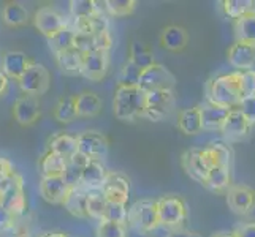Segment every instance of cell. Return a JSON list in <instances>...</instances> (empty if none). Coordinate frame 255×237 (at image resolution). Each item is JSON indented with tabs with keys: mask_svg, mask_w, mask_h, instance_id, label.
<instances>
[{
	"mask_svg": "<svg viewBox=\"0 0 255 237\" xmlns=\"http://www.w3.org/2000/svg\"><path fill=\"white\" fill-rule=\"evenodd\" d=\"M146 93L138 87H118L113 98V112L119 120L131 122L144 117Z\"/></svg>",
	"mask_w": 255,
	"mask_h": 237,
	"instance_id": "cell-2",
	"label": "cell"
},
{
	"mask_svg": "<svg viewBox=\"0 0 255 237\" xmlns=\"http://www.w3.org/2000/svg\"><path fill=\"white\" fill-rule=\"evenodd\" d=\"M40 237H68V236L60 231H49V233H43Z\"/></svg>",
	"mask_w": 255,
	"mask_h": 237,
	"instance_id": "cell-53",
	"label": "cell"
},
{
	"mask_svg": "<svg viewBox=\"0 0 255 237\" xmlns=\"http://www.w3.org/2000/svg\"><path fill=\"white\" fill-rule=\"evenodd\" d=\"M57 68L60 73L65 76H78L81 72V62H83V52L76 48L67 49L64 52H59L54 56Z\"/></svg>",
	"mask_w": 255,
	"mask_h": 237,
	"instance_id": "cell-26",
	"label": "cell"
},
{
	"mask_svg": "<svg viewBox=\"0 0 255 237\" xmlns=\"http://www.w3.org/2000/svg\"><path fill=\"white\" fill-rule=\"evenodd\" d=\"M81 172L83 169L75 166L73 163L67 161V166H65V171H64V175L62 177L65 179V182L68 183L72 188H76L81 185Z\"/></svg>",
	"mask_w": 255,
	"mask_h": 237,
	"instance_id": "cell-46",
	"label": "cell"
},
{
	"mask_svg": "<svg viewBox=\"0 0 255 237\" xmlns=\"http://www.w3.org/2000/svg\"><path fill=\"white\" fill-rule=\"evenodd\" d=\"M97 237H127V225L100 220L97 225Z\"/></svg>",
	"mask_w": 255,
	"mask_h": 237,
	"instance_id": "cell-42",
	"label": "cell"
},
{
	"mask_svg": "<svg viewBox=\"0 0 255 237\" xmlns=\"http://www.w3.org/2000/svg\"><path fill=\"white\" fill-rule=\"evenodd\" d=\"M128 60H131L139 70H146L149 67H152L155 64V59H154V54L152 51H147L144 54H139V56H133V57H128Z\"/></svg>",
	"mask_w": 255,
	"mask_h": 237,
	"instance_id": "cell-48",
	"label": "cell"
},
{
	"mask_svg": "<svg viewBox=\"0 0 255 237\" xmlns=\"http://www.w3.org/2000/svg\"><path fill=\"white\" fill-rule=\"evenodd\" d=\"M187 236V231H182V230H174L168 237H186Z\"/></svg>",
	"mask_w": 255,
	"mask_h": 237,
	"instance_id": "cell-54",
	"label": "cell"
},
{
	"mask_svg": "<svg viewBox=\"0 0 255 237\" xmlns=\"http://www.w3.org/2000/svg\"><path fill=\"white\" fill-rule=\"evenodd\" d=\"M29 10L21 2H10L2 10V21L8 27H22L29 22Z\"/></svg>",
	"mask_w": 255,
	"mask_h": 237,
	"instance_id": "cell-32",
	"label": "cell"
},
{
	"mask_svg": "<svg viewBox=\"0 0 255 237\" xmlns=\"http://www.w3.org/2000/svg\"><path fill=\"white\" fill-rule=\"evenodd\" d=\"M103 220H110V222L127 225V204L108 203L107 204V210H105V218H103Z\"/></svg>",
	"mask_w": 255,
	"mask_h": 237,
	"instance_id": "cell-43",
	"label": "cell"
},
{
	"mask_svg": "<svg viewBox=\"0 0 255 237\" xmlns=\"http://www.w3.org/2000/svg\"><path fill=\"white\" fill-rule=\"evenodd\" d=\"M48 151L65 158V160L68 161L70 158L78 152L76 136L67 135V133H57L54 136H51V139L48 141Z\"/></svg>",
	"mask_w": 255,
	"mask_h": 237,
	"instance_id": "cell-31",
	"label": "cell"
},
{
	"mask_svg": "<svg viewBox=\"0 0 255 237\" xmlns=\"http://www.w3.org/2000/svg\"><path fill=\"white\" fill-rule=\"evenodd\" d=\"M49 49L54 52V56L59 52H64L67 49L75 48V30L72 25H67L64 30H60L57 35L48 40Z\"/></svg>",
	"mask_w": 255,
	"mask_h": 237,
	"instance_id": "cell-39",
	"label": "cell"
},
{
	"mask_svg": "<svg viewBox=\"0 0 255 237\" xmlns=\"http://www.w3.org/2000/svg\"><path fill=\"white\" fill-rule=\"evenodd\" d=\"M17 84H19L22 93L40 98L41 95H45L48 92L51 85L49 70L45 65L32 60L27 70H25L24 75L21 76V79L17 81Z\"/></svg>",
	"mask_w": 255,
	"mask_h": 237,
	"instance_id": "cell-6",
	"label": "cell"
},
{
	"mask_svg": "<svg viewBox=\"0 0 255 237\" xmlns=\"http://www.w3.org/2000/svg\"><path fill=\"white\" fill-rule=\"evenodd\" d=\"M141 70H139L131 60H126L121 67L119 78H118V87H138L139 78H141Z\"/></svg>",
	"mask_w": 255,
	"mask_h": 237,
	"instance_id": "cell-40",
	"label": "cell"
},
{
	"mask_svg": "<svg viewBox=\"0 0 255 237\" xmlns=\"http://www.w3.org/2000/svg\"><path fill=\"white\" fill-rule=\"evenodd\" d=\"M0 206L11 212L14 217L21 215L25 210L27 201L24 195V180L17 172L3 185H0Z\"/></svg>",
	"mask_w": 255,
	"mask_h": 237,
	"instance_id": "cell-7",
	"label": "cell"
},
{
	"mask_svg": "<svg viewBox=\"0 0 255 237\" xmlns=\"http://www.w3.org/2000/svg\"><path fill=\"white\" fill-rule=\"evenodd\" d=\"M16 174L13 163L5 157H0V185H3L6 180H10Z\"/></svg>",
	"mask_w": 255,
	"mask_h": 237,
	"instance_id": "cell-47",
	"label": "cell"
},
{
	"mask_svg": "<svg viewBox=\"0 0 255 237\" xmlns=\"http://www.w3.org/2000/svg\"><path fill=\"white\" fill-rule=\"evenodd\" d=\"M97 10L100 14L113 16V17H126L130 16L136 10L138 2L136 0H103V2H97Z\"/></svg>",
	"mask_w": 255,
	"mask_h": 237,
	"instance_id": "cell-29",
	"label": "cell"
},
{
	"mask_svg": "<svg viewBox=\"0 0 255 237\" xmlns=\"http://www.w3.org/2000/svg\"><path fill=\"white\" fill-rule=\"evenodd\" d=\"M157 212H159L160 226L168 228V230H181L186 223L189 210L184 198L178 195H166L155 201Z\"/></svg>",
	"mask_w": 255,
	"mask_h": 237,
	"instance_id": "cell-4",
	"label": "cell"
},
{
	"mask_svg": "<svg viewBox=\"0 0 255 237\" xmlns=\"http://www.w3.org/2000/svg\"><path fill=\"white\" fill-rule=\"evenodd\" d=\"M87 191L83 187H76L70 191V195L67 196L65 203H64V207L68 210L70 214L73 217H78V218H89L87 215Z\"/></svg>",
	"mask_w": 255,
	"mask_h": 237,
	"instance_id": "cell-34",
	"label": "cell"
},
{
	"mask_svg": "<svg viewBox=\"0 0 255 237\" xmlns=\"http://www.w3.org/2000/svg\"><path fill=\"white\" fill-rule=\"evenodd\" d=\"M176 78L168 68L162 64H154L143 70L141 78H139L138 89H141L144 93L155 92V90H174Z\"/></svg>",
	"mask_w": 255,
	"mask_h": 237,
	"instance_id": "cell-8",
	"label": "cell"
},
{
	"mask_svg": "<svg viewBox=\"0 0 255 237\" xmlns=\"http://www.w3.org/2000/svg\"><path fill=\"white\" fill-rule=\"evenodd\" d=\"M8 79L3 73H2V70H0V96H2L5 92H6V89H8Z\"/></svg>",
	"mask_w": 255,
	"mask_h": 237,
	"instance_id": "cell-52",
	"label": "cell"
},
{
	"mask_svg": "<svg viewBox=\"0 0 255 237\" xmlns=\"http://www.w3.org/2000/svg\"><path fill=\"white\" fill-rule=\"evenodd\" d=\"M178 127L184 135L192 136L198 135L203 131V124H201V106H193L182 109L178 114Z\"/></svg>",
	"mask_w": 255,
	"mask_h": 237,
	"instance_id": "cell-27",
	"label": "cell"
},
{
	"mask_svg": "<svg viewBox=\"0 0 255 237\" xmlns=\"http://www.w3.org/2000/svg\"><path fill=\"white\" fill-rule=\"evenodd\" d=\"M205 161L208 168H214V166H224V168L232 169L233 163V151L227 143L222 141H213L208 147L203 149Z\"/></svg>",
	"mask_w": 255,
	"mask_h": 237,
	"instance_id": "cell-20",
	"label": "cell"
},
{
	"mask_svg": "<svg viewBox=\"0 0 255 237\" xmlns=\"http://www.w3.org/2000/svg\"><path fill=\"white\" fill-rule=\"evenodd\" d=\"M41 116L40 98L32 95H19L13 103V117L19 125L29 127L33 125Z\"/></svg>",
	"mask_w": 255,
	"mask_h": 237,
	"instance_id": "cell-13",
	"label": "cell"
},
{
	"mask_svg": "<svg viewBox=\"0 0 255 237\" xmlns=\"http://www.w3.org/2000/svg\"><path fill=\"white\" fill-rule=\"evenodd\" d=\"M235 35L236 41L255 45V13L243 16L235 21Z\"/></svg>",
	"mask_w": 255,
	"mask_h": 237,
	"instance_id": "cell-35",
	"label": "cell"
},
{
	"mask_svg": "<svg viewBox=\"0 0 255 237\" xmlns=\"http://www.w3.org/2000/svg\"><path fill=\"white\" fill-rule=\"evenodd\" d=\"M73 188L65 182L62 175L59 177H41L38 183V191L40 196L49 204L56 206H64L67 196L70 195V191Z\"/></svg>",
	"mask_w": 255,
	"mask_h": 237,
	"instance_id": "cell-14",
	"label": "cell"
},
{
	"mask_svg": "<svg viewBox=\"0 0 255 237\" xmlns=\"http://www.w3.org/2000/svg\"><path fill=\"white\" fill-rule=\"evenodd\" d=\"M186 237H203L200 233H193V231H187V236Z\"/></svg>",
	"mask_w": 255,
	"mask_h": 237,
	"instance_id": "cell-56",
	"label": "cell"
},
{
	"mask_svg": "<svg viewBox=\"0 0 255 237\" xmlns=\"http://www.w3.org/2000/svg\"><path fill=\"white\" fill-rule=\"evenodd\" d=\"M176 111L174 90H155L146 93L144 119L151 122L168 120Z\"/></svg>",
	"mask_w": 255,
	"mask_h": 237,
	"instance_id": "cell-5",
	"label": "cell"
},
{
	"mask_svg": "<svg viewBox=\"0 0 255 237\" xmlns=\"http://www.w3.org/2000/svg\"><path fill=\"white\" fill-rule=\"evenodd\" d=\"M33 25L43 37H46L49 40L54 35H57L60 30H64L68 25V22L65 19V16L59 10H56L54 6H41L33 16Z\"/></svg>",
	"mask_w": 255,
	"mask_h": 237,
	"instance_id": "cell-9",
	"label": "cell"
},
{
	"mask_svg": "<svg viewBox=\"0 0 255 237\" xmlns=\"http://www.w3.org/2000/svg\"><path fill=\"white\" fill-rule=\"evenodd\" d=\"M240 90H241V98L243 96L255 95V70L240 72Z\"/></svg>",
	"mask_w": 255,
	"mask_h": 237,
	"instance_id": "cell-44",
	"label": "cell"
},
{
	"mask_svg": "<svg viewBox=\"0 0 255 237\" xmlns=\"http://www.w3.org/2000/svg\"><path fill=\"white\" fill-rule=\"evenodd\" d=\"M32 60L21 51H8L2 56V73L17 82Z\"/></svg>",
	"mask_w": 255,
	"mask_h": 237,
	"instance_id": "cell-21",
	"label": "cell"
},
{
	"mask_svg": "<svg viewBox=\"0 0 255 237\" xmlns=\"http://www.w3.org/2000/svg\"><path fill=\"white\" fill-rule=\"evenodd\" d=\"M251 127L252 125L248 122V119L243 116L241 111L238 108H233L230 114H228L227 120L224 122L221 131L224 138L228 139V141H240L244 136H248Z\"/></svg>",
	"mask_w": 255,
	"mask_h": 237,
	"instance_id": "cell-18",
	"label": "cell"
},
{
	"mask_svg": "<svg viewBox=\"0 0 255 237\" xmlns=\"http://www.w3.org/2000/svg\"><path fill=\"white\" fill-rule=\"evenodd\" d=\"M72 27L76 33L95 35L110 30V19L105 14H95L91 17H83V19H73Z\"/></svg>",
	"mask_w": 255,
	"mask_h": 237,
	"instance_id": "cell-30",
	"label": "cell"
},
{
	"mask_svg": "<svg viewBox=\"0 0 255 237\" xmlns=\"http://www.w3.org/2000/svg\"><path fill=\"white\" fill-rule=\"evenodd\" d=\"M233 234H235V237H255V222L241 223L233 231Z\"/></svg>",
	"mask_w": 255,
	"mask_h": 237,
	"instance_id": "cell-50",
	"label": "cell"
},
{
	"mask_svg": "<svg viewBox=\"0 0 255 237\" xmlns=\"http://www.w3.org/2000/svg\"><path fill=\"white\" fill-rule=\"evenodd\" d=\"M75 106L78 117H95L100 114L103 101L95 92L84 90L75 95Z\"/></svg>",
	"mask_w": 255,
	"mask_h": 237,
	"instance_id": "cell-23",
	"label": "cell"
},
{
	"mask_svg": "<svg viewBox=\"0 0 255 237\" xmlns=\"http://www.w3.org/2000/svg\"><path fill=\"white\" fill-rule=\"evenodd\" d=\"M200 106H201V124H203V130H221L224 122L228 117V114L232 111V108L217 106V104L213 103L200 104Z\"/></svg>",
	"mask_w": 255,
	"mask_h": 237,
	"instance_id": "cell-25",
	"label": "cell"
},
{
	"mask_svg": "<svg viewBox=\"0 0 255 237\" xmlns=\"http://www.w3.org/2000/svg\"><path fill=\"white\" fill-rule=\"evenodd\" d=\"M70 5V13L73 19H83V17H91L95 14H100L97 10L95 0H72Z\"/></svg>",
	"mask_w": 255,
	"mask_h": 237,
	"instance_id": "cell-41",
	"label": "cell"
},
{
	"mask_svg": "<svg viewBox=\"0 0 255 237\" xmlns=\"http://www.w3.org/2000/svg\"><path fill=\"white\" fill-rule=\"evenodd\" d=\"M75 48L78 51L91 52V51H107L113 48V37L111 32H102L95 35H84V33H76L75 32Z\"/></svg>",
	"mask_w": 255,
	"mask_h": 237,
	"instance_id": "cell-19",
	"label": "cell"
},
{
	"mask_svg": "<svg viewBox=\"0 0 255 237\" xmlns=\"http://www.w3.org/2000/svg\"><path fill=\"white\" fill-rule=\"evenodd\" d=\"M181 164H182L184 171H186V174L190 179L197 180L198 183L203 185L205 179H206V174L209 171L208 164L205 161L203 149L193 147V149L186 151L181 157Z\"/></svg>",
	"mask_w": 255,
	"mask_h": 237,
	"instance_id": "cell-16",
	"label": "cell"
},
{
	"mask_svg": "<svg viewBox=\"0 0 255 237\" xmlns=\"http://www.w3.org/2000/svg\"><path fill=\"white\" fill-rule=\"evenodd\" d=\"M76 149L78 152L87 157L89 160H103L108 154L110 141L108 138L99 133V131H84L76 136Z\"/></svg>",
	"mask_w": 255,
	"mask_h": 237,
	"instance_id": "cell-10",
	"label": "cell"
},
{
	"mask_svg": "<svg viewBox=\"0 0 255 237\" xmlns=\"http://www.w3.org/2000/svg\"><path fill=\"white\" fill-rule=\"evenodd\" d=\"M208 103L217 104L224 108H238L241 101L240 90V72L221 75L211 78L206 82Z\"/></svg>",
	"mask_w": 255,
	"mask_h": 237,
	"instance_id": "cell-1",
	"label": "cell"
},
{
	"mask_svg": "<svg viewBox=\"0 0 255 237\" xmlns=\"http://www.w3.org/2000/svg\"><path fill=\"white\" fill-rule=\"evenodd\" d=\"M189 43V33L181 25H168L160 33V45L166 51L179 52L187 46Z\"/></svg>",
	"mask_w": 255,
	"mask_h": 237,
	"instance_id": "cell-24",
	"label": "cell"
},
{
	"mask_svg": "<svg viewBox=\"0 0 255 237\" xmlns=\"http://www.w3.org/2000/svg\"><path fill=\"white\" fill-rule=\"evenodd\" d=\"M228 62L238 72H248L255 65V45L243 41H235V45L230 46L227 52Z\"/></svg>",
	"mask_w": 255,
	"mask_h": 237,
	"instance_id": "cell-17",
	"label": "cell"
},
{
	"mask_svg": "<svg viewBox=\"0 0 255 237\" xmlns=\"http://www.w3.org/2000/svg\"><path fill=\"white\" fill-rule=\"evenodd\" d=\"M225 195L227 204L235 214L249 215L255 209V191L248 185H232Z\"/></svg>",
	"mask_w": 255,
	"mask_h": 237,
	"instance_id": "cell-15",
	"label": "cell"
},
{
	"mask_svg": "<svg viewBox=\"0 0 255 237\" xmlns=\"http://www.w3.org/2000/svg\"><path fill=\"white\" fill-rule=\"evenodd\" d=\"M52 117H54L60 124H70L73 122L76 116V106H75V95H68L59 98L56 103L54 111H52Z\"/></svg>",
	"mask_w": 255,
	"mask_h": 237,
	"instance_id": "cell-36",
	"label": "cell"
},
{
	"mask_svg": "<svg viewBox=\"0 0 255 237\" xmlns=\"http://www.w3.org/2000/svg\"><path fill=\"white\" fill-rule=\"evenodd\" d=\"M238 109L241 111L243 116L248 119V122L251 125L255 124V95L243 96L240 104H238Z\"/></svg>",
	"mask_w": 255,
	"mask_h": 237,
	"instance_id": "cell-45",
	"label": "cell"
},
{
	"mask_svg": "<svg viewBox=\"0 0 255 237\" xmlns=\"http://www.w3.org/2000/svg\"><path fill=\"white\" fill-rule=\"evenodd\" d=\"M16 225V217L8 212L6 209H3L0 206V231H8V230H13Z\"/></svg>",
	"mask_w": 255,
	"mask_h": 237,
	"instance_id": "cell-49",
	"label": "cell"
},
{
	"mask_svg": "<svg viewBox=\"0 0 255 237\" xmlns=\"http://www.w3.org/2000/svg\"><path fill=\"white\" fill-rule=\"evenodd\" d=\"M65 166H67L65 158L52 154L49 151L43 154L38 161V169L41 172V177H59V175H64Z\"/></svg>",
	"mask_w": 255,
	"mask_h": 237,
	"instance_id": "cell-33",
	"label": "cell"
},
{
	"mask_svg": "<svg viewBox=\"0 0 255 237\" xmlns=\"http://www.w3.org/2000/svg\"><path fill=\"white\" fill-rule=\"evenodd\" d=\"M108 169L100 160H91L81 172V185L86 190H100L102 183L105 182Z\"/></svg>",
	"mask_w": 255,
	"mask_h": 237,
	"instance_id": "cell-22",
	"label": "cell"
},
{
	"mask_svg": "<svg viewBox=\"0 0 255 237\" xmlns=\"http://www.w3.org/2000/svg\"><path fill=\"white\" fill-rule=\"evenodd\" d=\"M16 237H24V236H16Z\"/></svg>",
	"mask_w": 255,
	"mask_h": 237,
	"instance_id": "cell-57",
	"label": "cell"
},
{
	"mask_svg": "<svg viewBox=\"0 0 255 237\" xmlns=\"http://www.w3.org/2000/svg\"><path fill=\"white\" fill-rule=\"evenodd\" d=\"M100 191L108 203L127 204L130 198V180L127 175L118 171H108L105 182L100 187Z\"/></svg>",
	"mask_w": 255,
	"mask_h": 237,
	"instance_id": "cell-11",
	"label": "cell"
},
{
	"mask_svg": "<svg viewBox=\"0 0 255 237\" xmlns=\"http://www.w3.org/2000/svg\"><path fill=\"white\" fill-rule=\"evenodd\" d=\"M211 237H235V234L233 233H216Z\"/></svg>",
	"mask_w": 255,
	"mask_h": 237,
	"instance_id": "cell-55",
	"label": "cell"
},
{
	"mask_svg": "<svg viewBox=\"0 0 255 237\" xmlns=\"http://www.w3.org/2000/svg\"><path fill=\"white\" fill-rule=\"evenodd\" d=\"M108 201L102 195L100 190H89L87 191V215L89 218L100 222L105 218V210H107Z\"/></svg>",
	"mask_w": 255,
	"mask_h": 237,
	"instance_id": "cell-37",
	"label": "cell"
},
{
	"mask_svg": "<svg viewBox=\"0 0 255 237\" xmlns=\"http://www.w3.org/2000/svg\"><path fill=\"white\" fill-rule=\"evenodd\" d=\"M110 68V52L91 51L83 54L80 75L89 81H102Z\"/></svg>",
	"mask_w": 255,
	"mask_h": 237,
	"instance_id": "cell-12",
	"label": "cell"
},
{
	"mask_svg": "<svg viewBox=\"0 0 255 237\" xmlns=\"http://www.w3.org/2000/svg\"><path fill=\"white\" fill-rule=\"evenodd\" d=\"M147 51H151V49H149V48L144 45V43L138 41V40H133V41H131L130 48H128V57H133V56L144 54V52H147Z\"/></svg>",
	"mask_w": 255,
	"mask_h": 237,
	"instance_id": "cell-51",
	"label": "cell"
},
{
	"mask_svg": "<svg viewBox=\"0 0 255 237\" xmlns=\"http://www.w3.org/2000/svg\"><path fill=\"white\" fill-rule=\"evenodd\" d=\"M224 13L232 19H240L243 16L255 13V0H224Z\"/></svg>",
	"mask_w": 255,
	"mask_h": 237,
	"instance_id": "cell-38",
	"label": "cell"
},
{
	"mask_svg": "<svg viewBox=\"0 0 255 237\" xmlns=\"http://www.w3.org/2000/svg\"><path fill=\"white\" fill-rule=\"evenodd\" d=\"M127 223L138 234L147 236L160 226L157 203L152 199H139L127 209Z\"/></svg>",
	"mask_w": 255,
	"mask_h": 237,
	"instance_id": "cell-3",
	"label": "cell"
},
{
	"mask_svg": "<svg viewBox=\"0 0 255 237\" xmlns=\"http://www.w3.org/2000/svg\"><path fill=\"white\" fill-rule=\"evenodd\" d=\"M232 183V169L224 168V166H214L206 174L203 187L209 188L214 193H227Z\"/></svg>",
	"mask_w": 255,
	"mask_h": 237,
	"instance_id": "cell-28",
	"label": "cell"
}]
</instances>
